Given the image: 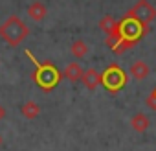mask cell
Returning a JSON list of instances; mask_svg holds the SVG:
<instances>
[{
	"mask_svg": "<svg viewBox=\"0 0 156 151\" xmlns=\"http://www.w3.org/2000/svg\"><path fill=\"white\" fill-rule=\"evenodd\" d=\"M28 33H30V30H28V26L19 19V17H9L2 26H0V37H2L8 44H11V46H17V44H20L26 37H28Z\"/></svg>",
	"mask_w": 156,
	"mask_h": 151,
	"instance_id": "cell-1",
	"label": "cell"
},
{
	"mask_svg": "<svg viewBox=\"0 0 156 151\" xmlns=\"http://www.w3.org/2000/svg\"><path fill=\"white\" fill-rule=\"evenodd\" d=\"M26 55L37 64V74H35V81L41 85V89H44V90H51L57 83H59V79H61V74H59V70L53 66V64H50V63H46V64H42V63H39L33 55H31V52L30 50H26Z\"/></svg>",
	"mask_w": 156,
	"mask_h": 151,
	"instance_id": "cell-2",
	"label": "cell"
},
{
	"mask_svg": "<svg viewBox=\"0 0 156 151\" xmlns=\"http://www.w3.org/2000/svg\"><path fill=\"white\" fill-rule=\"evenodd\" d=\"M101 83H103V87H105L107 90L118 92L119 89L125 87V83H127V76H125V72H123L119 66L112 64V66H108V68L105 70V74L101 76Z\"/></svg>",
	"mask_w": 156,
	"mask_h": 151,
	"instance_id": "cell-3",
	"label": "cell"
},
{
	"mask_svg": "<svg viewBox=\"0 0 156 151\" xmlns=\"http://www.w3.org/2000/svg\"><path fill=\"white\" fill-rule=\"evenodd\" d=\"M127 17H130V19L138 20V22L145 28L151 20H154V17H156V9L147 2V0H138V2L134 4V8L129 11V15H127Z\"/></svg>",
	"mask_w": 156,
	"mask_h": 151,
	"instance_id": "cell-4",
	"label": "cell"
},
{
	"mask_svg": "<svg viewBox=\"0 0 156 151\" xmlns=\"http://www.w3.org/2000/svg\"><path fill=\"white\" fill-rule=\"evenodd\" d=\"M119 24H121V41L129 42L130 46L136 44V41L140 39V35H141L143 30H145L138 20H134V19H130V17L123 19Z\"/></svg>",
	"mask_w": 156,
	"mask_h": 151,
	"instance_id": "cell-5",
	"label": "cell"
},
{
	"mask_svg": "<svg viewBox=\"0 0 156 151\" xmlns=\"http://www.w3.org/2000/svg\"><path fill=\"white\" fill-rule=\"evenodd\" d=\"M81 83H83L87 89L94 90V89H98V87L101 85V74H99L98 70H94V68L83 70V76H81Z\"/></svg>",
	"mask_w": 156,
	"mask_h": 151,
	"instance_id": "cell-6",
	"label": "cell"
},
{
	"mask_svg": "<svg viewBox=\"0 0 156 151\" xmlns=\"http://www.w3.org/2000/svg\"><path fill=\"white\" fill-rule=\"evenodd\" d=\"M46 15H48V9H46V6H44L42 2H39V0H35V2H31V4L28 6V17H30L31 20H35V22L44 20Z\"/></svg>",
	"mask_w": 156,
	"mask_h": 151,
	"instance_id": "cell-7",
	"label": "cell"
},
{
	"mask_svg": "<svg viewBox=\"0 0 156 151\" xmlns=\"http://www.w3.org/2000/svg\"><path fill=\"white\" fill-rule=\"evenodd\" d=\"M130 76L134 79H138V81H141V79H145L147 76H149V64L145 63V61H134L132 64H130Z\"/></svg>",
	"mask_w": 156,
	"mask_h": 151,
	"instance_id": "cell-8",
	"label": "cell"
},
{
	"mask_svg": "<svg viewBox=\"0 0 156 151\" xmlns=\"http://www.w3.org/2000/svg\"><path fill=\"white\" fill-rule=\"evenodd\" d=\"M149 125H151V120H149V116H145L143 112H138V114H134V116L130 118V127H132L136 133H145V131L149 129Z\"/></svg>",
	"mask_w": 156,
	"mask_h": 151,
	"instance_id": "cell-9",
	"label": "cell"
},
{
	"mask_svg": "<svg viewBox=\"0 0 156 151\" xmlns=\"http://www.w3.org/2000/svg\"><path fill=\"white\" fill-rule=\"evenodd\" d=\"M62 76L66 79H70L72 83H75V81H81V76H83V68L77 64V63H70L66 68H64V72H62Z\"/></svg>",
	"mask_w": 156,
	"mask_h": 151,
	"instance_id": "cell-10",
	"label": "cell"
},
{
	"mask_svg": "<svg viewBox=\"0 0 156 151\" xmlns=\"http://www.w3.org/2000/svg\"><path fill=\"white\" fill-rule=\"evenodd\" d=\"M20 112H22L24 118L33 120V118H37V116L41 114V107H39L35 101H26V103L20 107Z\"/></svg>",
	"mask_w": 156,
	"mask_h": 151,
	"instance_id": "cell-11",
	"label": "cell"
},
{
	"mask_svg": "<svg viewBox=\"0 0 156 151\" xmlns=\"http://www.w3.org/2000/svg\"><path fill=\"white\" fill-rule=\"evenodd\" d=\"M70 52H72V55H73L75 59H83V57L88 53V46H87V42H85V41L77 39L75 42H72V48H70Z\"/></svg>",
	"mask_w": 156,
	"mask_h": 151,
	"instance_id": "cell-12",
	"label": "cell"
},
{
	"mask_svg": "<svg viewBox=\"0 0 156 151\" xmlns=\"http://www.w3.org/2000/svg\"><path fill=\"white\" fill-rule=\"evenodd\" d=\"M114 24H116V20L110 17V15H107L105 19H101V22H99V28H101V31H105V33H108L112 28H114Z\"/></svg>",
	"mask_w": 156,
	"mask_h": 151,
	"instance_id": "cell-13",
	"label": "cell"
},
{
	"mask_svg": "<svg viewBox=\"0 0 156 151\" xmlns=\"http://www.w3.org/2000/svg\"><path fill=\"white\" fill-rule=\"evenodd\" d=\"M145 103H147V107L149 109H152V111H156V96L151 92L149 96H147V100H145Z\"/></svg>",
	"mask_w": 156,
	"mask_h": 151,
	"instance_id": "cell-14",
	"label": "cell"
},
{
	"mask_svg": "<svg viewBox=\"0 0 156 151\" xmlns=\"http://www.w3.org/2000/svg\"><path fill=\"white\" fill-rule=\"evenodd\" d=\"M4 116H6V109H4V107H2V105H0V120H2V118H4Z\"/></svg>",
	"mask_w": 156,
	"mask_h": 151,
	"instance_id": "cell-15",
	"label": "cell"
},
{
	"mask_svg": "<svg viewBox=\"0 0 156 151\" xmlns=\"http://www.w3.org/2000/svg\"><path fill=\"white\" fill-rule=\"evenodd\" d=\"M2 142H4V140H2V136H0V145H2Z\"/></svg>",
	"mask_w": 156,
	"mask_h": 151,
	"instance_id": "cell-16",
	"label": "cell"
},
{
	"mask_svg": "<svg viewBox=\"0 0 156 151\" xmlns=\"http://www.w3.org/2000/svg\"><path fill=\"white\" fill-rule=\"evenodd\" d=\"M152 94H154V96H156V89H154V90H152Z\"/></svg>",
	"mask_w": 156,
	"mask_h": 151,
	"instance_id": "cell-17",
	"label": "cell"
}]
</instances>
